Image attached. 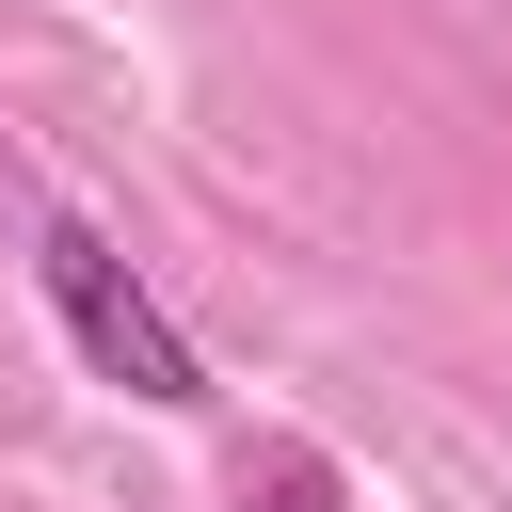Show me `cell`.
Segmentation results:
<instances>
[{
  "label": "cell",
  "mask_w": 512,
  "mask_h": 512,
  "mask_svg": "<svg viewBox=\"0 0 512 512\" xmlns=\"http://www.w3.org/2000/svg\"><path fill=\"white\" fill-rule=\"evenodd\" d=\"M32 288H48V320L80 336V368H96V384H128L144 416H192V400H208L192 336H176V320L144 304V272H128V256L96 240V224H48V240H32Z\"/></svg>",
  "instance_id": "obj_1"
}]
</instances>
